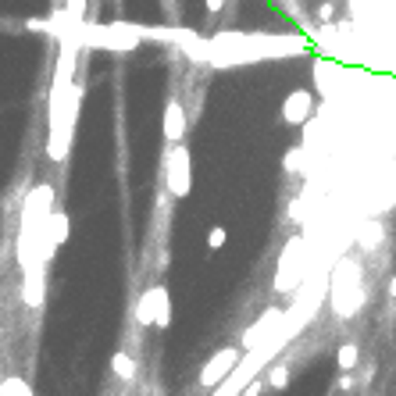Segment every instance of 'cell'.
Wrapping results in <instances>:
<instances>
[{"mask_svg":"<svg viewBox=\"0 0 396 396\" xmlns=\"http://www.w3.org/2000/svg\"><path fill=\"white\" fill-rule=\"evenodd\" d=\"M311 111H314V100H311V93H307V90L289 93V97H286V104H282V118H286V122H293V125H300Z\"/></svg>","mask_w":396,"mask_h":396,"instance_id":"1","label":"cell"},{"mask_svg":"<svg viewBox=\"0 0 396 396\" xmlns=\"http://www.w3.org/2000/svg\"><path fill=\"white\" fill-rule=\"evenodd\" d=\"M222 8H225V0H207V11H211V15H218Z\"/></svg>","mask_w":396,"mask_h":396,"instance_id":"2","label":"cell"},{"mask_svg":"<svg viewBox=\"0 0 396 396\" xmlns=\"http://www.w3.org/2000/svg\"><path fill=\"white\" fill-rule=\"evenodd\" d=\"M332 11H335V8H332V4H328V0H325V4H321V8H318V15H321V19H332Z\"/></svg>","mask_w":396,"mask_h":396,"instance_id":"3","label":"cell"}]
</instances>
